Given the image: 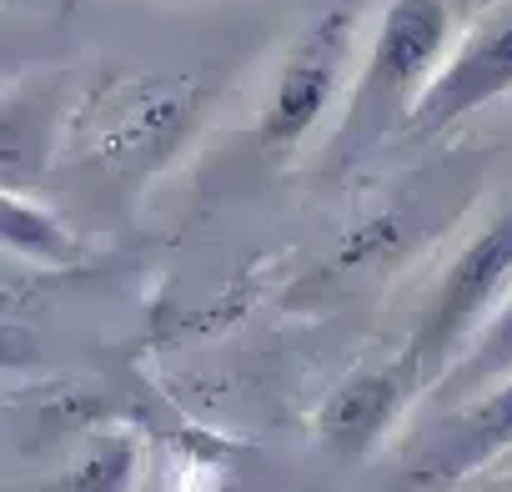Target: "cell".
<instances>
[{
    "label": "cell",
    "mask_w": 512,
    "mask_h": 492,
    "mask_svg": "<svg viewBox=\"0 0 512 492\" xmlns=\"http://www.w3.org/2000/svg\"><path fill=\"white\" fill-rule=\"evenodd\" d=\"M497 492H512V482H502V487H497Z\"/></svg>",
    "instance_id": "30bf717a"
},
{
    "label": "cell",
    "mask_w": 512,
    "mask_h": 492,
    "mask_svg": "<svg viewBox=\"0 0 512 492\" xmlns=\"http://www.w3.org/2000/svg\"><path fill=\"white\" fill-rule=\"evenodd\" d=\"M507 452H512V377L492 382L487 392H477L467 402H452V412L412 452V482L417 487H457V482L487 472Z\"/></svg>",
    "instance_id": "5b68a950"
},
{
    "label": "cell",
    "mask_w": 512,
    "mask_h": 492,
    "mask_svg": "<svg viewBox=\"0 0 512 492\" xmlns=\"http://www.w3.org/2000/svg\"><path fill=\"white\" fill-rule=\"evenodd\" d=\"M512 377V297L487 317V327L467 342V352L442 372L437 382V397L442 402H467L477 392H487L492 382Z\"/></svg>",
    "instance_id": "52a82bcc"
},
{
    "label": "cell",
    "mask_w": 512,
    "mask_h": 492,
    "mask_svg": "<svg viewBox=\"0 0 512 492\" xmlns=\"http://www.w3.org/2000/svg\"><path fill=\"white\" fill-rule=\"evenodd\" d=\"M6 246L16 257H31V262H46V267H66L81 257L76 236L36 201H26L16 186L6 191Z\"/></svg>",
    "instance_id": "ba28073f"
},
{
    "label": "cell",
    "mask_w": 512,
    "mask_h": 492,
    "mask_svg": "<svg viewBox=\"0 0 512 492\" xmlns=\"http://www.w3.org/2000/svg\"><path fill=\"white\" fill-rule=\"evenodd\" d=\"M422 387L417 367L402 357L392 367H367L352 372L322 407V437L342 452V457H362L407 407V397Z\"/></svg>",
    "instance_id": "8992f818"
},
{
    "label": "cell",
    "mask_w": 512,
    "mask_h": 492,
    "mask_svg": "<svg viewBox=\"0 0 512 492\" xmlns=\"http://www.w3.org/2000/svg\"><path fill=\"white\" fill-rule=\"evenodd\" d=\"M357 51V11L352 6H332L322 16L307 21V31L292 41L277 86L262 106V121H256V141L272 161L292 156L337 106L347 66Z\"/></svg>",
    "instance_id": "3957f363"
},
{
    "label": "cell",
    "mask_w": 512,
    "mask_h": 492,
    "mask_svg": "<svg viewBox=\"0 0 512 492\" xmlns=\"http://www.w3.org/2000/svg\"><path fill=\"white\" fill-rule=\"evenodd\" d=\"M507 297H512V206L492 226H482L452 257L432 302L422 307V322H417V332L402 352L417 367L422 387L442 382V372L467 352V342L487 327V317Z\"/></svg>",
    "instance_id": "7a4b0ae2"
},
{
    "label": "cell",
    "mask_w": 512,
    "mask_h": 492,
    "mask_svg": "<svg viewBox=\"0 0 512 492\" xmlns=\"http://www.w3.org/2000/svg\"><path fill=\"white\" fill-rule=\"evenodd\" d=\"M126 472H131V457H126L121 442H111V447H96V452L86 457L76 487H81V492H121V487H126Z\"/></svg>",
    "instance_id": "9c48e42d"
},
{
    "label": "cell",
    "mask_w": 512,
    "mask_h": 492,
    "mask_svg": "<svg viewBox=\"0 0 512 492\" xmlns=\"http://www.w3.org/2000/svg\"><path fill=\"white\" fill-rule=\"evenodd\" d=\"M512 91V0H497L487 16H477L447 51V61L437 66L432 86L422 91V101L412 106L402 136L427 141L447 126H457L462 116L502 101Z\"/></svg>",
    "instance_id": "277c9868"
},
{
    "label": "cell",
    "mask_w": 512,
    "mask_h": 492,
    "mask_svg": "<svg viewBox=\"0 0 512 492\" xmlns=\"http://www.w3.org/2000/svg\"><path fill=\"white\" fill-rule=\"evenodd\" d=\"M452 51V11L447 0H387L367 61L352 81V96L342 106V121L332 131V161L352 166L367 151H377L387 136H397L432 86L437 66Z\"/></svg>",
    "instance_id": "6da1fadb"
}]
</instances>
